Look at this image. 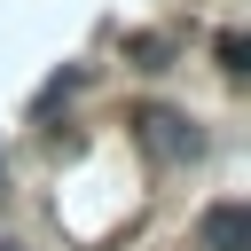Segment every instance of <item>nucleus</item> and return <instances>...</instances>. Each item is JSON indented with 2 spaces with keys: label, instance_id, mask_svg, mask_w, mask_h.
<instances>
[{
  "label": "nucleus",
  "instance_id": "nucleus-1",
  "mask_svg": "<svg viewBox=\"0 0 251 251\" xmlns=\"http://www.w3.org/2000/svg\"><path fill=\"white\" fill-rule=\"evenodd\" d=\"M133 133H141V149H149L157 165H188V157H196V126H188L180 110H133Z\"/></svg>",
  "mask_w": 251,
  "mask_h": 251
},
{
  "label": "nucleus",
  "instance_id": "nucleus-3",
  "mask_svg": "<svg viewBox=\"0 0 251 251\" xmlns=\"http://www.w3.org/2000/svg\"><path fill=\"white\" fill-rule=\"evenodd\" d=\"M126 55H133L141 71H165V55H173V47H165L157 31H133V39H126Z\"/></svg>",
  "mask_w": 251,
  "mask_h": 251
},
{
  "label": "nucleus",
  "instance_id": "nucleus-4",
  "mask_svg": "<svg viewBox=\"0 0 251 251\" xmlns=\"http://www.w3.org/2000/svg\"><path fill=\"white\" fill-rule=\"evenodd\" d=\"M243 55H251V47H243V31H220V63H227V71H243Z\"/></svg>",
  "mask_w": 251,
  "mask_h": 251
},
{
  "label": "nucleus",
  "instance_id": "nucleus-2",
  "mask_svg": "<svg viewBox=\"0 0 251 251\" xmlns=\"http://www.w3.org/2000/svg\"><path fill=\"white\" fill-rule=\"evenodd\" d=\"M204 251H251V212L243 204H212L204 212Z\"/></svg>",
  "mask_w": 251,
  "mask_h": 251
}]
</instances>
